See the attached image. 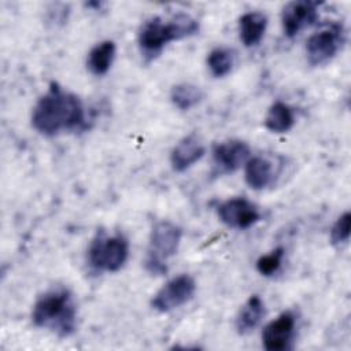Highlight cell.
Listing matches in <instances>:
<instances>
[{"label": "cell", "mask_w": 351, "mask_h": 351, "mask_svg": "<svg viewBox=\"0 0 351 351\" xmlns=\"http://www.w3.org/2000/svg\"><path fill=\"white\" fill-rule=\"evenodd\" d=\"M170 99L171 103L182 111H188L189 108L195 107L200 100L203 99V92L199 86L189 84V82H182L177 84L171 88L170 92Z\"/></svg>", "instance_id": "cell-18"}, {"label": "cell", "mask_w": 351, "mask_h": 351, "mask_svg": "<svg viewBox=\"0 0 351 351\" xmlns=\"http://www.w3.org/2000/svg\"><path fill=\"white\" fill-rule=\"evenodd\" d=\"M244 178L250 188L255 191L265 189L274 180L273 163L263 156L250 158L245 163Z\"/></svg>", "instance_id": "cell-13"}, {"label": "cell", "mask_w": 351, "mask_h": 351, "mask_svg": "<svg viewBox=\"0 0 351 351\" xmlns=\"http://www.w3.org/2000/svg\"><path fill=\"white\" fill-rule=\"evenodd\" d=\"M293 111L288 104L282 101L273 103L265 117V126L273 133H285L293 126Z\"/></svg>", "instance_id": "cell-17"}, {"label": "cell", "mask_w": 351, "mask_h": 351, "mask_svg": "<svg viewBox=\"0 0 351 351\" xmlns=\"http://www.w3.org/2000/svg\"><path fill=\"white\" fill-rule=\"evenodd\" d=\"M344 41L343 27L340 25H329L313 33L306 43V55L310 66H322L330 62L339 52Z\"/></svg>", "instance_id": "cell-6"}, {"label": "cell", "mask_w": 351, "mask_h": 351, "mask_svg": "<svg viewBox=\"0 0 351 351\" xmlns=\"http://www.w3.org/2000/svg\"><path fill=\"white\" fill-rule=\"evenodd\" d=\"M32 125L40 134L49 137L62 132L82 130L86 128L84 104L77 95L58 82H51L33 107Z\"/></svg>", "instance_id": "cell-1"}, {"label": "cell", "mask_w": 351, "mask_h": 351, "mask_svg": "<svg viewBox=\"0 0 351 351\" xmlns=\"http://www.w3.org/2000/svg\"><path fill=\"white\" fill-rule=\"evenodd\" d=\"M196 291V282L189 274H180L169 280L151 299V307L159 313H169L188 303Z\"/></svg>", "instance_id": "cell-7"}, {"label": "cell", "mask_w": 351, "mask_h": 351, "mask_svg": "<svg viewBox=\"0 0 351 351\" xmlns=\"http://www.w3.org/2000/svg\"><path fill=\"white\" fill-rule=\"evenodd\" d=\"M206 147L196 134H189L178 141L170 154V163L176 171H185L203 158Z\"/></svg>", "instance_id": "cell-12"}, {"label": "cell", "mask_w": 351, "mask_h": 351, "mask_svg": "<svg viewBox=\"0 0 351 351\" xmlns=\"http://www.w3.org/2000/svg\"><path fill=\"white\" fill-rule=\"evenodd\" d=\"M350 228H351V214L347 211L337 218L330 229V241L332 244H341L346 243L350 237Z\"/></svg>", "instance_id": "cell-21"}, {"label": "cell", "mask_w": 351, "mask_h": 351, "mask_svg": "<svg viewBox=\"0 0 351 351\" xmlns=\"http://www.w3.org/2000/svg\"><path fill=\"white\" fill-rule=\"evenodd\" d=\"M217 214L222 223L233 229H248L261 218L256 206L244 197H233L222 202L217 207Z\"/></svg>", "instance_id": "cell-9"}, {"label": "cell", "mask_w": 351, "mask_h": 351, "mask_svg": "<svg viewBox=\"0 0 351 351\" xmlns=\"http://www.w3.org/2000/svg\"><path fill=\"white\" fill-rule=\"evenodd\" d=\"M182 229L170 221H159L149 234V248L145 258V267L152 274H163L167 270L166 262L173 256L181 243Z\"/></svg>", "instance_id": "cell-5"}, {"label": "cell", "mask_w": 351, "mask_h": 351, "mask_svg": "<svg viewBox=\"0 0 351 351\" xmlns=\"http://www.w3.org/2000/svg\"><path fill=\"white\" fill-rule=\"evenodd\" d=\"M318 3L315 1H291L282 8L281 23L287 37L292 38L303 29L311 26L318 19Z\"/></svg>", "instance_id": "cell-10"}, {"label": "cell", "mask_w": 351, "mask_h": 351, "mask_svg": "<svg viewBox=\"0 0 351 351\" xmlns=\"http://www.w3.org/2000/svg\"><path fill=\"white\" fill-rule=\"evenodd\" d=\"M234 63V55L233 51L229 48H214L208 55H207V67L210 73L217 77H225L232 71Z\"/></svg>", "instance_id": "cell-19"}, {"label": "cell", "mask_w": 351, "mask_h": 351, "mask_svg": "<svg viewBox=\"0 0 351 351\" xmlns=\"http://www.w3.org/2000/svg\"><path fill=\"white\" fill-rule=\"evenodd\" d=\"M197 32L199 22L188 14H177L169 21L155 16L141 25L137 41L141 53L151 60L156 58L169 43L191 37Z\"/></svg>", "instance_id": "cell-3"}, {"label": "cell", "mask_w": 351, "mask_h": 351, "mask_svg": "<svg viewBox=\"0 0 351 351\" xmlns=\"http://www.w3.org/2000/svg\"><path fill=\"white\" fill-rule=\"evenodd\" d=\"M267 27V16L263 12H245L239 19L240 40L245 47H255L262 40Z\"/></svg>", "instance_id": "cell-14"}, {"label": "cell", "mask_w": 351, "mask_h": 351, "mask_svg": "<svg viewBox=\"0 0 351 351\" xmlns=\"http://www.w3.org/2000/svg\"><path fill=\"white\" fill-rule=\"evenodd\" d=\"M115 51L117 48L114 41L106 40L96 44L88 53L86 66L89 71L95 75H104L114 62Z\"/></svg>", "instance_id": "cell-16"}, {"label": "cell", "mask_w": 351, "mask_h": 351, "mask_svg": "<svg viewBox=\"0 0 351 351\" xmlns=\"http://www.w3.org/2000/svg\"><path fill=\"white\" fill-rule=\"evenodd\" d=\"M282 256H284V248L282 247H278V248L273 250L271 252L261 256L256 261V270L265 277L273 276L280 269L281 262H282Z\"/></svg>", "instance_id": "cell-20"}, {"label": "cell", "mask_w": 351, "mask_h": 351, "mask_svg": "<svg viewBox=\"0 0 351 351\" xmlns=\"http://www.w3.org/2000/svg\"><path fill=\"white\" fill-rule=\"evenodd\" d=\"M295 315L291 311L281 313L262 330L263 347L269 351H282L289 347L295 333Z\"/></svg>", "instance_id": "cell-11"}, {"label": "cell", "mask_w": 351, "mask_h": 351, "mask_svg": "<svg viewBox=\"0 0 351 351\" xmlns=\"http://www.w3.org/2000/svg\"><path fill=\"white\" fill-rule=\"evenodd\" d=\"M32 321L37 328L48 329L60 337L73 335L77 328V306L73 293L64 287L45 291L33 304Z\"/></svg>", "instance_id": "cell-2"}, {"label": "cell", "mask_w": 351, "mask_h": 351, "mask_svg": "<svg viewBox=\"0 0 351 351\" xmlns=\"http://www.w3.org/2000/svg\"><path fill=\"white\" fill-rule=\"evenodd\" d=\"M128 255L129 243L125 236H108L104 230H99L89 244L88 263L97 273L118 271L125 265Z\"/></svg>", "instance_id": "cell-4"}, {"label": "cell", "mask_w": 351, "mask_h": 351, "mask_svg": "<svg viewBox=\"0 0 351 351\" xmlns=\"http://www.w3.org/2000/svg\"><path fill=\"white\" fill-rule=\"evenodd\" d=\"M265 315V304L258 295H252L240 308L236 317V329L240 335L252 332Z\"/></svg>", "instance_id": "cell-15"}, {"label": "cell", "mask_w": 351, "mask_h": 351, "mask_svg": "<svg viewBox=\"0 0 351 351\" xmlns=\"http://www.w3.org/2000/svg\"><path fill=\"white\" fill-rule=\"evenodd\" d=\"M214 174H229L250 159V147L241 140H226L214 144L211 149Z\"/></svg>", "instance_id": "cell-8"}]
</instances>
